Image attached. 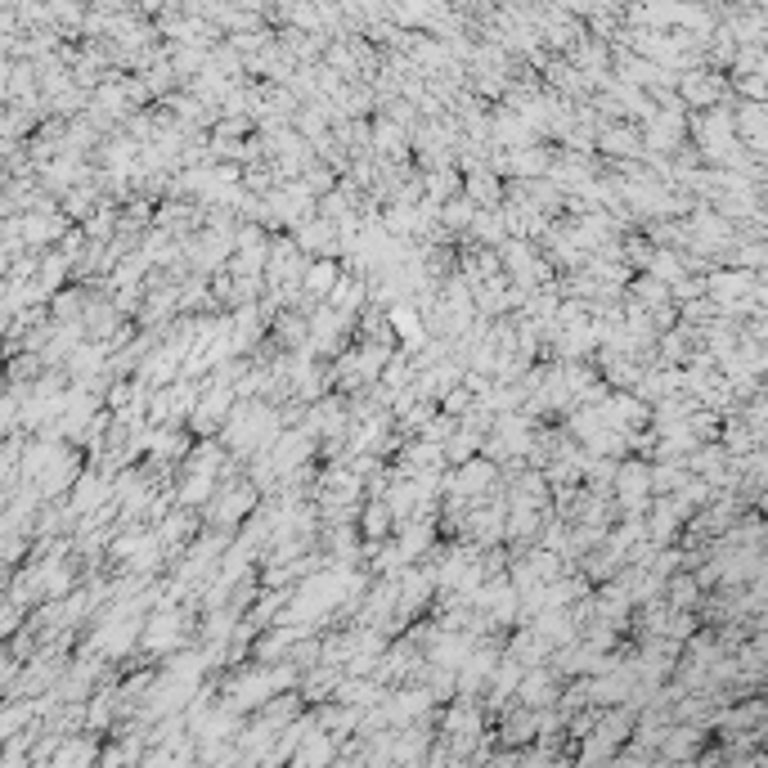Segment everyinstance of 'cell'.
<instances>
[{"instance_id":"cell-1","label":"cell","mask_w":768,"mask_h":768,"mask_svg":"<svg viewBox=\"0 0 768 768\" xmlns=\"http://www.w3.org/2000/svg\"><path fill=\"white\" fill-rule=\"evenodd\" d=\"M306 284L319 292V288H328V284H337V265H328V261H319V270H310L306 274Z\"/></svg>"}]
</instances>
